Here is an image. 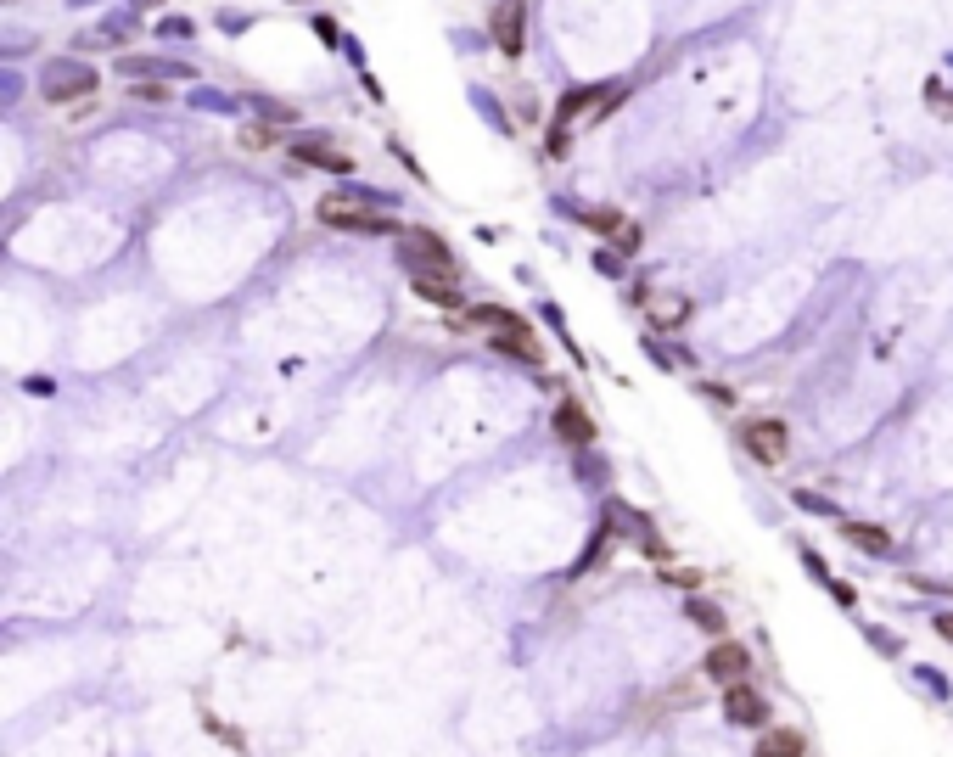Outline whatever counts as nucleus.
Here are the masks:
<instances>
[{"instance_id": "obj_16", "label": "nucleus", "mask_w": 953, "mask_h": 757, "mask_svg": "<svg viewBox=\"0 0 953 757\" xmlns=\"http://www.w3.org/2000/svg\"><path fill=\"white\" fill-rule=\"evenodd\" d=\"M595 101H600V90H595V85H584V90H567V96H561V107H555V118L567 124V118H578V113H584V107H595Z\"/></svg>"}, {"instance_id": "obj_8", "label": "nucleus", "mask_w": 953, "mask_h": 757, "mask_svg": "<svg viewBox=\"0 0 953 757\" xmlns=\"http://www.w3.org/2000/svg\"><path fill=\"white\" fill-rule=\"evenodd\" d=\"M118 73L124 79H197V68L191 62H174V57H118Z\"/></svg>"}, {"instance_id": "obj_22", "label": "nucleus", "mask_w": 953, "mask_h": 757, "mask_svg": "<svg viewBox=\"0 0 953 757\" xmlns=\"http://www.w3.org/2000/svg\"><path fill=\"white\" fill-rule=\"evenodd\" d=\"M17 90H23V79H17L12 68H6V73H0V107H12V101H17Z\"/></svg>"}, {"instance_id": "obj_4", "label": "nucleus", "mask_w": 953, "mask_h": 757, "mask_svg": "<svg viewBox=\"0 0 953 757\" xmlns=\"http://www.w3.org/2000/svg\"><path fill=\"white\" fill-rule=\"evenodd\" d=\"M101 79H96V68H90V62H79V57H51L40 68V96L45 101H79V96H90V90H96Z\"/></svg>"}, {"instance_id": "obj_20", "label": "nucleus", "mask_w": 953, "mask_h": 757, "mask_svg": "<svg viewBox=\"0 0 953 757\" xmlns=\"http://www.w3.org/2000/svg\"><path fill=\"white\" fill-rule=\"evenodd\" d=\"M253 107H258L264 118H275V124H292V118H298L292 107H281V101H270V96H253Z\"/></svg>"}, {"instance_id": "obj_14", "label": "nucleus", "mask_w": 953, "mask_h": 757, "mask_svg": "<svg viewBox=\"0 0 953 757\" xmlns=\"http://www.w3.org/2000/svg\"><path fill=\"white\" fill-rule=\"evenodd\" d=\"M410 286H415V298L438 303V309H449V315L466 309V303H460V281H410Z\"/></svg>"}, {"instance_id": "obj_11", "label": "nucleus", "mask_w": 953, "mask_h": 757, "mask_svg": "<svg viewBox=\"0 0 953 757\" xmlns=\"http://www.w3.org/2000/svg\"><path fill=\"white\" fill-rule=\"evenodd\" d=\"M292 158L309 163V169H326V174H354V158L337 152V146H326V141H298L292 146Z\"/></svg>"}, {"instance_id": "obj_1", "label": "nucleus", "mask_w": 953, "mask_h": 757, "mask_svg": "<svg viewBox=\"0 0 953 757\" xmlns=\"http://www.w3.org/2000/svg\"><path fill=\"white\" fill-rule=\"evenodd\" d=\"M471 320H477V326H488V337H494L499 354L522 359V365H544V343L533 337V326H527V320L511 315V309H499V303H477V309H471Z\"/></svg>"}, {"instance_id": "obj_10", "label": "nucleus", "mask_w": 953, "mask_h": 757, "mask_svg": "<svg viewBox=\"0 0 953 757\" xmlns=\"http://www.w3.org/2000/svg\"><path fill=\"white\" fill-rule=\"evenodd\" d=\"M488 29H494V45L505 57L522 51V0H494V17H488Z\"/></svg>"}, {"instance_id": "obj_17", "label": "nucleus", "mask_w": 953, "mask_h": 757, "mask_svg": "<svg viewBox=\"0 0 953 757\" xmlns=\"http://www.w3.org/2000/svg\"><path fill=\"white\" fill-rule=\"evenodd\" d=\"M690 623H696V629H707V634H724V629H729L724 612H718L712 600H690Z\"/></svg>"}, {"instance_id": "obj_19", "label": "nucleus", "mask_w": 953, "mask_h": 757, "mask_svg": "<svg viewBox=\"0 0 953 757\" xmlns=\"http://www.w3.org/2000/svg\"><path fill=\"white\" fill-rule=\"evenodd\" d=\"M23 51H34V34L29 29H6V34H0V57H23Z\"/></svg>"}, {"instance_id": "obj_3", "label": "nucleus", "mask_w": 953, "mask_h": 757, "mask_svg": "<svg viewBox=\"0 0 953 757\" xmlns=\"http://www.w3.org/2000/svg\"><path fill=\"white\" fill-rule=\"evenodd\" d=\"M399 264L410 281H460L455 275V253L432 236V230H404L399 236Z\"/></svg>"}, {"instance_id": "obj_9", "label": "nucleus", "mask_w": 953, "mask_h": 757, "mask_svg": "<svg viewBox=\"0 0 953 757\" xmlns=\"http://www.w3.org/2000/svg\"><path fill=\"white\" fill-rule=\"evenodd\" d=\"M555 438L572 443V449H589V443H595V421H589V410L578 399L555 404Z\"/></svg>"}, {"instance_id": "obj_13", "label": "nucleus", "mask_w": 953, "mask_h": 757, "mask_svg": "<svg viewBox=\"0 0 953 757\" xmlns=\"http://www.w3.org/2000/svg\"><path fill=\"white\" fill-rule=\"evenodd\" d=\"M135 34V17H107V23H96V29L79 34V51H96V45H118Z\"/></svg>"}, {"instance_id": "obj_6", "label": "nucleus", "mask_w": 953, "mask_h": 757, "mask_svg": "<svg viewBox=\"0 0 953 757\" xmlns=\"http://www.w3.org/2000/svg\"><path fill=\"white\" fill-rule=\"evenodd\" d=\"M740 443H746V455H752V460H763V466H780L791 432H785L780 421H769V415H763V421H746V427H740Z\"/></svg>"}, {"instance_id": "obj_7", "label": "nucleus", "mask_w": 953, "mask_h": 757, "mask_svg": "<svg viewBox=\"0 0 953 757\" xmlns=\"http://www.w3.org/2000/svg\"><path fill=\"white\" fill-rule=\"evenodd\" d=\"M724 713H729V724H740V729H763L769 724V701H763V690H752L740 679V685L724 690Z\"/></svg>"}, {"instance_id": "obj_15", "label": "nucleus", "mask_w": 953, "mask_h": 757, "mask_svg": "<svg viewBox=\"0 0 953 757\" xmlns=\"http://www.w3.org/2000/svg\"><path fill=\"white\" fill-rule=\"evenodd\" d=\"M847 539H853L858 550H869V556H886V550H892V539H886L881 528H869V522H853V528H847Z\"/></svg>"}, {"instance_id": "obj_24", "label": "nucleus", "mask_w": 953, "mask_h": 757, "mask_svg": "<svg viewBox=\"0 0 953 757\" xmlns=\"http://www.w3.org/2000/svg\"><path fill=\"white\" fill-rule=\"evenodd\" d=\"M270 141H275L270 124H253V129H247V146H270Z\"/></svg>"}, {"instance_id": "obj_5", "label": "nucleus", "mask_w": 953, "mask_h": 757, "mask_svg": "<svg viewBox=\"0 0 953 757\" xmlns=\"http://www.w3.org/2000/svg\"><path fill=\"white\" fill-rule=\"evenodd\" d=\"M701 673L718 679V685H740V679L752 673V651H746L740 640H718L707 657H701Z\"/></svg>"}, {"instance_id": "obj_23", "label": "nucleus", "mask_w": 953, "mask_h": 757, "mask_svg": "<svg viewBox=\"0 0 953 757\" xmlns=\"http://www.w3.org/2000/svg\"><path fill=\"white\" fill-rule=\"evenodd\" d=\"M684 309H690V303H662V309H656V320H662V326H679V320H684Z\"/></svg>"}, {"instance_id": "obj_27", "label": "nucleus", "mask_w": 953, "mask_h": 757, "mask_svg": "<svg viewBox=\"0 0 953 757\" xmlns=\"http://www.w3.org/2000/svg\"><path fill=\"white\" fill-rule=\"evenodd\" d=\"M68 6H90V0H68Z\"/></svg>"}, {"instance_id": "obj_12", "label": "nucleus", "mask_w": 953, "mask_h": 757, "mask_svg": "<svg viewBox=\"0 0 953 757\" xmlns=\"http://www.w3.org/2000/svg\"><path fill=\"white\" fill-rule=\"evenodd\" d=\"M752 757H808V741H802V729H763Z\"/></svg>"}, {"instance_id": "obj_18", "label": "nucleus", "mask_w": 953, "mask_h": 757, "mask_svg": "<svg viewBox=\"0 0 953 757\" xmlns=\"http://www.w3.org/2000/svg\"><path fill=\"white\" fill-rule=\"evenodd\" d=\"M584 225L600 230V236H617V230H623V214H617V208H589Z\"/></svg>"}, {"instance_id": "obj_26", "label": "nucleus", "mask_w": 953, "mask_h": 757, "mask_svg": "<svg viewBox=\"0 0 953 757\" xmlns=\"http://www.w3.org/2000/svg\"><path fill=\"white\" fill-rule=\"evenodd\" d=\"M135 6H163V0H135Z\"/></svg>"}, {"instance_id": "obj_21", "label": "nucleus", "mask_w": 953, "mask_h": 757, "mask_svg": "<svg viewBox=\"0 0 953 757\" xmlns=\"http://www.w3.org/2000/svg\"><path fill=\"white\" fill-rule=\"evenodd\" d=\"M157 29L169 34V40H191V17H163Z\"/></svg>"}, {"instance_id": "obj_2", "label": "nucleus", "mask_w": 953, "mask_h": 757, "mask_svg": "<svg viewBox=\"0 0 953 757\" xmlns=\"http://www.w3.org/2000/svg\"><path fill=\"white\" fill-rule=\"evenodd\" d=\"M320 225L331 230H359V236H387V230H399L393 219L376 208L370 197H354V191H331V197H320Z\"/></svg>"}, {"instance_id": "obj_25", "label": "nucleus", "mask_w": 953, "mask_h": 757, "mask_svg": "<svg viewBox=\"0 0 953 757\" xmlns=\"http://www.w3.org/2000/svg\"><path fill=\"white\" fill-rule=\"evenodd\" d=\"M937 629H942V634H948V640H953V612H948V617H937Z\"/></svg>"}]
</instances>
